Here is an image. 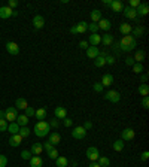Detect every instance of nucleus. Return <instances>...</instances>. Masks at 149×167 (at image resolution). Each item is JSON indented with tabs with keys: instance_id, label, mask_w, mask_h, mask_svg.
Listing matches in <instances>:
<instances>
[{
	"instance_id": "obj_1",
	"label": "nucleus",
	"mask_w": 149,
	"mask_h": 167,
	"mask_svg": "<svg viewBox=\"0 0 149 167\" xmlns=\"http://www.w3.org/2000/svg\"><path fill=\"white\" fill-rule=\"evenodd\" d=\"M136 46H137V42H136V39L133 37L131 34L124 36V37L119 41V49H121V52H130V51H133Z\"/></svg>"
},
{
	"instance_id": "obj_2",
	"label": "nucleus",
	"mask_w": 149,
	"mask_h": 167,
	"mask_svg": "<svg viewBox=\"0 0 149 167\" xmlns=\"http://www.w3.org/2000/svg\"><path fill=\"white\" fill-rule=\"evenodd\" d=\"M49 131H51V127L45 119L43 121H37L36 125H34V134L37 137H45V136L49 134Z\"/></svg>"
},
{
	"instance_id": "obj_3",
	"label": "nucleus",
	"mask_w": 149,
	"mask_h": 167,
	"mask_svg": "<svg viewBox=\"0 0 149 167\" xmlns=\"http://www.w3.org/2000/svg\"><path fill=\"white\" fill-rule=\"evenodd\" d=\"M87 28H88V23L81 21V23H78L76 25L70 27V33H72V34H82V33L87 32Z\"/></svg>"
},
{
	"instance_id": "obj_4",
	"label": "nucleus",
	"mask_w": 149,
	"mask_h": 167,
	"mask_svg": "<svg viewBox=\"0 0 149 167\" xmlns=\"http://www.w3.org/2000/svg\"><path fill=\"white\" fill-rule=\"evenodd\" d=\"M104 100L110 101V103H118L121 100V94L116 91V90H109L106 94H104Z\"/></svg>"
},
{
	"instance_id": "obj_5",
	"label": "nucleus",
	"mask_w": 149,
	"mask_h": 167,
	"mask_svg": "<svg viewBox=\"0 0 149 167\" xmlns=\"http://www.w3.org/2000/svg\"><path fill=\"white\" fill-rule=\"evenodd\" d=\"M18 117V109L17 108H8L5 109V119L9 122H15Z\"/></svg>"
},
{
	"instance_id": "obj_6",
	"label": "nucleus",
	"mask_w": 149,
	"mask_h": 167,
	"mask_svg": "<svg viewBox=\"0 0 149 167\" xmlns=\"http://www.w3.org/2000/svg\"><path fill=\"white\" fill-rule=\"evenodd\" d=\"M85 155H87V158L90 160V161H97L100 157V152L96 146H90V148L87 149V152H85Z\"/></svg>"
},
{
	"instance_id": "obj_7",
	"label": "nucleus",
	"mask_w": 149,
	"mask_h": 167,
	"mask_svg": "<svg viewBox=\"0 0 149 167\" xmlns=\"http://www.w3.org/2000/svg\"><path fill=\"white\" fill-rule=\"evenodd\" d=\"M72 136H73L74 139L81 140V139H83V137L87 136V130L83 128L82 125H78V127H74V128H73V131H72Z\"/></svg>"
},
{
	"instance_id": "obj_8",
	"label": "nucleus",
	"mask_w": 149,
	"mask_h": 167,
	"mask_svg": "<svg viewBox=\"0 0 149 167\" xmlns=\"http://www.w3.org/2000/svg\"><path fill=\"white\" fill-rule=\"evenodd\" d=\"M134 136H136V133H134L133 128H124V130L121 131V139H122L124 142H127V140H133Z\"/></svg>"
},
{
	"instance_id": "obj_9",
	"label": "nucleus",
	"mask_w": 149,
	"mask_h": 167,
	"mask_svg": "<svg viewBox=\"0 0 149 167\" xmlns=\"http://www.w3.org/2000/svg\"><path fill=\"white\" fill-rule=\"evenodd\" d=\"M136 14H137V17H146L149 14L148 3H140V5L136 8Z\"/></svg>"
},
{
	"instance_id": "obj_10",
	"label": "nucleus",
	"mask_w": 149,
	"mask_h": 167,
	"mask_svg": "<svg viewBox=\"0 0 149 167\" xmlns=\"http://www.w3.org/2000/svg\"><path fill=\"white\" fill-rule=\"evenodd\" d=\"M6 51L11 55H18L19 54V46L15 42H6Z\"/></svg>"
},
{
	"instance_id": "obj_11",
	"label": "nucleus",
	"mask_w": 149,
	"mask_h": 167,
	"mask_svg": "<svg viewBox=\"0 0 149 167\" xmlns=\"http://www.w3.org/2000/svg\"><path fill=\"white\" fill-rule=\"evenodd\" d=\"M48 142H49L52 146H57L58 143L61 142V136H60V133H57V131L49 133L48 134Z\"/></svg>"
},
{
	"instance_id": "obj_12",
	"label": "nucleus",
	"mask_w": 149,
	"mask_h": 167,
	"mask_svg": "<svg viewBox=\"0 0 149 167\" xmlns=\"http://www.w3.org/2000/svg\"><path fill=\"white\" fill-rule=\"evenodd\" d=\"M122 11H124V17L125 18H128V19H136V21H137V14H136V9L130 8V6H125Z\"/></svg>"
},
{
	"instance_id": "obj_13",
	"label": "nucleus",
	"mask_w": 149,
	"mask_h": 167,
	"mask_svg": "<svg viewBox=\"0 0 149 167\" xmlns=\"http://www.w3.org/2000/svg\"><path fill=\"white\" fill-rule=\"evenodd\" d=\"M88 45L90 46H97L100 42H101V36H100L99 33H92L91 36H88Z\"/></svg>"
},
{
	"instance_id": "obj_14",
	"label": "nucleus",
	"mask_w": 149,
	"mask_h": 167,
	"mask_svg": "<svg viewBox=\"0 0 149 167\" xmlns=\"http://www.w3.org/2000/svg\"><path fill=\"white\" fill-rule=\"evenodd\" d=\"M23 142V137L19 136V134H11V137H9V145L11 146H14V148H17Z\"/></svg>"
},
{
	"instance_id": "obj_15",
	"label": "nucleus",
	"mask_w": 149,
	"mask_h": 167,
	"mask_svg": "<svg viewBox=\"0 0 149 167\" xmlns=\"http://www.w3.org/2000/svg\"><path fill=\"white\" fill-rule=\"evenodd\" d=\"M99 54H100V49L97 46H88V49H87V57H88V58L96 60L99 57Z\"/></svg>"
},
{
	"instance_id": "obj_16",
	"label": "nucleus",
	"mask_w": 149,
	"mask_h": 167,
	"mask_svg": "<svg viewBox=\"0 0 149 167\" xmlns=\"http://www.w3.org/2000/svg\"><path fill=\"white\" fill-rule=\"evenodd\" d=\"M97 27H99V30H103V32H109L110 30V27H112V23L109 21V19H104V18H101L99 21V24H97Z\"/></svg>"
},
{
	"instance_id": "obj_17",
	"label": "nucleus",
	"mask_w": 149,
	"mask_h": 167,
	"mask_svg": "<svg viewBox=\"0 0 149 167\" xmlns=\"http://www.w3.org/2000/svg\"><path fill=\"white\" fill-rule=\"evenodd\" d=\"M113 81H115V78H113V75L112 73H106V75H103V78H101V85L103 87H110L112 84H113Z\"/></svg>"
},
{
	"instance_id": "obj_18",
	"label": "nucleus",
	"mask_w": 149,
	"mask_h": 167,
	"mask_svg": "<svg viewBox=\"0 0 149 167\" xmlns=\"http://www.w3.org/2000/svg\"><path fill=\"white\" fill-rule=\"evenodd\" d=\"M54 113H55V118L57 119H64L67 117V110L63 106H57V108L54 109Z\"/></svg>"
},
{
	"instance_id": "obj_19",
	"label": "nucleus",
	"mask_w": 149,
	"mask_h": 167,
	"mask_svg": "<svg viewBox=\"0 0 149 167\" xmlns=\"http://www.w3.org/2000/svg\"><path fill=\"white\" fill-rule=\"evenodd\" d=\"M45 25V18L42 17V15H34V18H33V27L34 28H42Z\"/></svg>"
},
{
	"instance_id": "obj_20",
	"label": "nucleus",
	"mask_w": 149,
	"mask_h": 167,
	"mask_svg": "<svg viewBox=\"0 0 149 167\" xmlns=\"http://www.w3.org/2000/svg\"><path fill=\"white\" fill-rule=\"evenodd\" d=\"M12 12H14V11H12L11 8H8V6H2V8H0V18H2V19L11 18L12 17Z\"/></svg>"
},
{
	"instance_id": "obj_21",
	"label": "nucleus",
	"mask_w": 149,
	"mask_h": 167,
	"mask_svg": "<svg viewBox=\"0 0 149 167\" xmlns=\"http://www.w3.org/2000/svg\"><path fill=\"white\" fill-rule=\"evenodd\" d=\"M28 161H30V166L32 167H43V160L39 155H33Z\"/></svg>"
},
{
	"instance_id": "obj_22",
	"label": "nucleus",
	"mask_w": 149,
	"mask_h": 167,
	"mask_svg": "<svg viewBox=\"0 0 149 167\" xmlns=\"http://www.w3.org/2000/svg\"><path fill=\"white\" fill-rule=\"evenodd\" d=\"M119 32L124 34V36H128V34H131V32H133L131 24H128V23H122V24L119 25Z\"/></svg>"
},
{
	"instance_id": "obj_23",
	"label": "nucleus",
	"mask_w": 149,
	"mask_h": 167,
	"mask_svg": "<svg viewBox=\"0 0 149 167\" xmlns=\"http://www.w3.org/2000/svg\"><path fill=\"white\" fill-rule=\"evenodd\" d=\"M100 43H103L104 46H110V45L113 43V36L110 33H104L101 36V42H100Z\"/></svg>"
},
{
	"instance_id": "obj_24",
	"label": "nucleus",
	"mask_w": 149,
	"mask_h": 167,
	"mask_svg": "<svg viewBox=\"0 0 149 167\" xmlns=\"http://www.w3.org/2000/svg\"><path fill=\"white\" fill-rule=\"evenodd\" d=\"M134 61L136 63H140L142 64V61H145V58H146V52L145 51H142V49H139V51H136V54H134Z\"/></svg>"
},
{
	"instance_id": "obj_25",
	"label": "nucleus",
	"mask_w": 149,
	"mask_h": 167,
	"mask_svg": "<svg viewBox=\"0 0 149 167\" xmlns=\"http://www.w3.org/2000/svg\"><path fill=\"white\" fill-rule=\"evenodd\" d=\"M90 18H91V21L94 23V24H96V23H99L100 19H101V11H99V9H94V11H91Z\"/></svg>"
},
{
	"instance_id": "obj_26",
	"label": "nucleus",
	"mask_w": 149,
	"mask_h": 167,
	"mask_svg": "<svg viewBox=\"0 0 149 167\" xmlns=\"http://www.w3.org/2000/svg\"><path fill=\"white\" fill-rule=\"evenodd\" d=\"M137 92L143 96V97H148L149 96V85L148 84H140L139 85V88H137Z\"/></svg>"
},
{
	"instance_id": "obj_27",
	"label": "nucleus",
	"mask_w": 149,
	"mask_h": 167,
	"mask_svg": "<svg viewBox=\"0 0 149 167\" xmlns=\"http://www.w3.org/2000/svg\"><path fill=\"white\" fill-rule=\"evenodd\" d=\"M15 108L21 109V110H25V109L28 108V103H27V100H25V99L19 97V99H17V101H15Z\"/></svg>"
},
{
	"instance_id": "obj_28",
	"label": "nucleus",
	"mask_w": 149,
	"mask_h": 167,
	"mask_svg": "<svg viewBox=\"0 0 149 167\" xmlns=\"http://www.w3.org/2000/svg\"><path fill=\"white\" fill-rule=\"evenodd\" d=\"M42 151H43V145H42V143H33L30 152H32L33 155H40Z\"/></svg>"
},
{
	"instance_id": "obj_29",
	"label": "nucleus",
	"mask_w": 149,
	"mask_h": 167,
	"mask_svg": "<svg viewBox=\"0 0 149 167\" xmlns=\"http://www.w3.org/2000/svg\"><path fill=\"white\" fill-rule=\"evenodd\" d=\"M55 166H57V167H67V166H69V160H67L66 157L58 155L57 158H55Z\"/></svg>"
},
{
	"instance_id": "obj_30",
	"label": "nucleus",
	"mask_w": 149,
	"mask_h": 167,
	"mask_svg": "<svg viewBox=\"0 0 149 167\" xmlns=\"http://www.w3.org/2000/svg\"><path fill=\"white\" fill-rule=\"evenodd\" d=\"M15 122H17L19 127H25V125L28 124V118L25 117L24 113H21V115H18L17 119H15Z\"/></svg>"
},
{
	"instance_id": "obj_31",
	"label": "nucleus",
	"mask_w": 149,
	"mask_h": 167,
	"mask_svg": "<svg viewBox=\"0 0 149 167\" xmlns=\"http://www.w3.org/2000/svg\"><path fill=\"white\" fill-rule=\"evenodd\" d=\"M110 8H112V11H113V12H121V11L124 9V6H122V3H121L119 0H112V3H110Z\"/></svg>"
},
{
	"instance_id": "obj_32",
	"label": "nucleus",
	"mask_w": 149,
	"mask_h": 167,
	"mask_svg": "<svg viewBox=\"0 0 149 167\" xmlns=\"http://www.w3.org/2000/svg\"><path fill=\"white\" fill-rule=\"evenodd\" d=\"M125 143L122 139H118V140H115L113 142V145H112V148H113V151H116V152H121V151L124 149Z\"/></svg>"
},
{
	"instance_id": "obj_33",
	"label": "nucleus",
	"mask_w": 149,
	"mask_h": 167,
	"mask_svg": "<svg viewBox=\"0 0 149 167\" xmlns=\"http://www.w3.org/2000/svg\"><path fill=\"white\" fill-rule=\"evenodd\" d=\"M131 33H133V37H134V39H136V37H142V36L145 34V28H143L142 25H137V27L133 28Z\"/></svg>"
},
{
	"instance_id": "obj_34",
	"label": "nucleus",
	"mask_w": 149,
	"mask_h": 167,
	"mask_svg": "<svg viewBox=\"0 0 149 167\" xmlns=\"http://www.w3.org/2000/svg\"><path fill=\"white\" fill-rule=\"evenodd\" d=\"M34 117L37 118L39 121H43L45 118H46V109L45 108H39L36 110V113H34Z\"/></svg>"
},
{
	"instance_id": "obj_35",
	"label": "nucleus",
	"mask_w": 149,
	"mask_h": 167,
	"mask_svg": "<svg viewBox=\"0 0 149 167\" xmlns=\"http://www.w3.org/2000/svg\"><path fill=\"white\" fill-rule=\"evenodd\" d=\"M30 133H32V130L25 125V127H19V131H18V134L23 137V139H25V137H28L30 136Z\"/></svg>"
},
{
	"instance_id": "obj_36",
	"label": "nucleus",
	"mask_w": 149,
	"mask_h": 167,
	"mask_svg": "<svg viewBox=\"0 0 149 167\" xmlns=\"http://www.w3.org/2000/svg\"><path fill=\"white\" fill-rule=\"evenodd\" d=\"M8 131L11 134H18V131H19V125H18L17 122H11V124L8 125Z\"/></svg>"
},
{
	"instance_id": "obj_37",
	"label": "nucleus",
	"mask_w": 149,
	"mask_h": 167,
	"mask_svg": "<svg viewBox=\"0 0 149 167\" xmlns=\"http://www.w3.org/2000/svg\"><path fill=\"white\" fill-rule=\"evenodd\" d=\"M97 163L100 164V167H109L110 166V160H109L108 157H99Z\"/></svg>"
},
{
	"instance_id": "obj_38",
	"label": "nucleus",
	"mask_w": 149,
	"mask_h": 167,
	"mask_svg": "<svg viewBox=\"0 0 149 167\" xmlns=\"http://www.w3.org/2000/svg\"><path fill=\"white\" fill-rule=\"evenodd\" d=\"M104 58H106V57H101V55H99L97 58L94 60V66H96V67H103L104 64H106Z\"/></svg>"
},
{
	"instance_id": "obj_39",
	"label": "nucleus",
	"mask_w": 149,
	"mask_h": 167,
	"mask_svg": "<svg viewBox=\"0 0 149 167\" xmlns=\"http://www.w3.org/2000/svg\"><path fill=\"white\" fill-rule=\"evenodd\" d=\"M133 72L137 73V75H140L142 72H143V66H142L140 63H134V66H133Z\"/></svg>"
},
{
	"instance_id": "obj_40",
	"label": "nucleus",
	"mask_w": 149,
	"mask_h": 167,
	"mask_svg": "<svg viewBox=\"0 0 149 167\" xmlns=\"http://www.w3.org/2000/svg\"><path fill=\"white\" fill-rule=\"evenodd\" d=\"M48 124H49L51 128H55V130H57L58 127H60V121H58L57 118H52V119H51V121L48 122Z\"/></svg>"
},
{
	"instance_id": "obj_41",
	"label": "nucleus",
	"mask_w": 149,
	"mask_h": 167,
	"mask_svg": "<svg viewBox=\"0 0 149 167\" xmlns=\"http://www.w3.org/2000/svg\"><path fill=\"white\" fill-rule=\"evenodd\" d=\"M103 88H104V87H103L100 82H94V84H92V90H94L96 92H101V91H103Z\"/></svg>"
},
{
	"instance_id": "obj_42",
	"label": "nucleus",
	"mask_w": 149,
	"mask_h": 167,
	"mask_svg": "<svg viewBox=\"0 0 149 167\" xmlns=\"http://www.w3.org/2000/svg\"><path fill=\"white\" fill-rule=\"evenodd\" d=\"M8 125L6 119H0V131H8Z\"/></svg>"
},
{
	"instance_id": "obj_43",
	"label": "nucleus",
	"mask_w": 149,
	"mask_h": 167,
	"mask_svg": "<svg viewBox=\"0 0 149 167\" xmlns=\"http://www.w3.org/2000/svg\"><path fill=\"white\" fill-rule=\"evenodd\" d=\"M112 51L116 54V57L118 55H121V49H119V42H116V43H112Z\"/></svg>"
},
{
	"instance_id": "obj_44",
	"label": "nucleus",
	"mask_w": 149,
	"mask_h": 167,
	"mask_svg": "<svg viewBox=\"0 0 149 167\" xmlns=\"http://www.w3.org/2000/svg\"><path fill=\"white\" fill-rule=\"evenodd\" d=\"M34 113H36V110H34L33 108H30V106H28V108L25 109V113H24V115L27 118H32V117H34Z\"/></svg>"
},
{
	"instance_id": "obj_45",
	"label": "nucleus",
	"mask_w": 149,
	"mask_h": 167,
	"mask_svg": "<svg viewBox=\"0 0 149 167\" xmlns=\"http://www.w3.org/2000/svg\"><path fill=\"white\" fill-rule=\"evenodd\" d=\"M32 157H33V154H32L30 151H23V152H21V158L23 160H30Z\"/></svg>"
},
{
	"instance_id": "obj_46",
	"label": "nucleus",
	"mask_w": 149,
	"mask_h": 167,
	"mask_svg": "<svg viewBox=\"0 0 149 167\" xmlns=\"http://www.w3.org/2000/svg\"><path fill=\"white\" fill-rule=\"evenodd\" d=\"M87 30H90L92 34V33H97V32H99V27H97V24L91 23V24H88V28H87Z\"/></svg>"
},
{
	"instance_id": "obj_47",
	"label": "nucleus",
	"mask_w": 149,
	"mask_h": 167,
	"mask_svg": "<svg viewBox=\"0 0 149 167\" xmlns=\"http://www.w3.org/2000/svg\"><path fill=\"white\" fill-rule=\"evenodd\" d=\"M104 61H106V64H110V66H112V64H115V57H113V55H106V58H104Z\"/></svg>"
},
{
	"instance_id": "obj_48",
	"label": "nucleus",
	"mask_w": 149,
	"mask_h": 167,
	"mask_svg": "<svg viewBox=\"0 0 149 167\" xmlns=\"http://www.w3.org/2000/svg\"><path fill=\"white\" fill-rule=\"evenodd\" d=\"M8 166V157L6 155H0V167Z\"/></svg>"
},
{
	"instance_id": "obj_49",
	"label": "nucleus",
	"mask_w": 149,
	"mask_h": 167,
	"mask_svg": "<svg viewBox=\"0 0 149 167\" xmlns=\"http://www.w3.org/2000/svg\"><path fill=\"white\" fill-rule=\"evenodd\" d=\"M134 63H136V61H134L133 57H127V58H125V66L133 67V66H134Z\"/></svg>"
},
{
	"instance_id": "obj_50",
	"label": "nucleus",
	"mask_w": 149,
	"mask_h": 167,
	"mask_svg": "<svg viewBox=\"0 0 149 167\" xmlns=\"http://www.w3.org/2000/svg\"><path fill=\"white\" fill-rule=\"evenodd\" d=\"M63 124H64V127H72L73 125V119H70V118H64L63 119Z\"/></svg>"
},
{
	"instance_id": "obj_51",
	"label": "nucleus",
	"mask_w": 149,
	"mask_h": 167,
	"mask_svg": "<svg viewBox=\"0 0 149 167\" xmlns=\"http://www.w3.org/2000/svg\"><path fill=\"white\" fill-rule=\"evenodd\" d=\"M142 106H143V109H149V97L142 99Z\"/></svg>"
},
{
	"instance_id": "obj_52",
	"label": "nucleus",
	"mask_w": 149,
	"mask_h": 167,
	"mask_svg": "<svg viewBox=\"0 0 149 167\" xmlns=\"http://www.w3.org/2000/svg\"><path fill=\"white\" fill-rule=\"evenodd\" d=\"M139 5H140V0H130V5H128V6L133 9H136Z\"/></svg>"
},
{
	"instance_id": "obj_53",
	"label": "nucleus",
	"mask_w": 149,
	"mask_h": 167,
	"mask_svg": "<svg viewBox=\"0 0 149 167\" xmlns=\"http://www.w3.org/2000/svg\"><path fill=\"white\" fill-rule=\"evenodd\" d=\"M48 154H49V158H51V160H55V158L58 157V151L55 149V148L51 151V152H48Z\"/></svg>"
},
{
	"instance_id": "obj_54",
	"label": "nucleus",
	"mask_w": 149,
	"mask_h": 167,
	"mask_svg": "<svg viewBox=\"0 0 149 167\" xmlns=\"http://www.w3.org/2000/svg\"><path fill=\"white\" fill-rule=\"evenodd\" d=\"M88 46H90V45H88V42L87 41H81L79 42V48H81V49H88Z\"/></svg>"
},
{
	"instance_id": "obj_55",
	"label": "nucleus",
	"mask_w": 149,
	"mask_h": 167,
	"mask_svg": "<svg viewBox=\"0 0 149 167\" xmlns=\"http://www.w3.org/2000/svg\"><path fill=\"white\" fill-rule=\"evenodd\" d=\"M54 148H55V146H52V145H51L49 142H46L45 145H43V149L46 151V152H51V151L54 149Z\"/></svg>"
},
{
	"instance_id": "obj_56",
	"label": "nucleus",
	"mask_w": 149,
	"mask_h": 167,
	"mask_svg": "<svg viewBox=\"0 0 149 167\" xmlns=\"http://www.w3.org/2000/svg\"><path fill=\"white\" fill-rule=\"evenodd\" d=\"M82 127L87 130V131H88V130H91V128H92V122H91V121H85Z\"/></svg>"
},
{
	"instance_id": "obj_57",
	"label": "nucleus",
	"mask_w": 149,
	"mask_h": 167,
	"mask_svg": "<svg viewBox=\"0 0 149 167\" xmlns=\"http://www.w3.org/2000/svg\"><path fill=\"white\" fill-rule=\"evenodd\" d=\"M17 6H18V2H17V0H9V3H8V8L14 9V8H17Z\"/></svg>"
},
{
	"instance_id": "obj_58",
	"label": "nucleus",
	"mask_w": 149,
	"mask_h": 167,
	"mask_svg": "<svg viewBox=\"0 0 149 167\" xmlns=\"http://www.w3.org/2000/svg\"><path fill=\"white\" fill-rule=\"evenodd\" d=\"M148 158H149V152H148V151L142 152V155H140V160H142V161H146Z\"/></svg>"
},
{
	"instance_id": "obj_59",
	"label": "nucleus",
	"mask_w": 149,
	"mask_h": 167,
	"mask_svg": "<svg viewBox=\"0 0 149 167\" xmlns=\"http://www.w3.org/2000/svg\"><path fill=\"white\" fill-rule=\"evenodd\" d=\"M142 82L143 84H146V81H148V73H142Z\"/></svg>"
},
{
	"instance_id": "obj_60",
	"label": "nucleus",
	"mask_w": 149,
	"mask_h": 167,
	"mask_svg": "<svg viewBox=\"0 0 149 167\" xmlns=\"http://www.w3.org/2000/svg\"><path fill=\"white\" fill-rule=\"evenodd\" d=\"M88 167H100V164L97 163V161H91V163H90V166H88Z\"/></svg>"
},
{
	"instance_id": "obj_61",
	"label": "nucleus",
	"mask_w": 149,
	"mask_h": 167,
	"mask_svg": "<svg viewBox=\"0 0 149 167\" xmlns=\"http://www.w3.org/2000/svg\"><path fill=\"white\" fill-rule=\"evenodd\" d=\"M110 3H112V0H103V5L104 6H110Z\"/></svg>"
},
{
	"instance_id": "obj_62",
	"label": "nucleus",
	"mask_w": 149,
	"mask_h": 167,
	"mask_svg": "<svg viewBox=\"0 0 149 167\" xmlns=\"http://www.w3.org/2000/svg\"><path fill=\"white\" fill-rule=\"evenodd\" d=\"M0 119H5V110H0Z\"/></svg>"
}]
</instances>
